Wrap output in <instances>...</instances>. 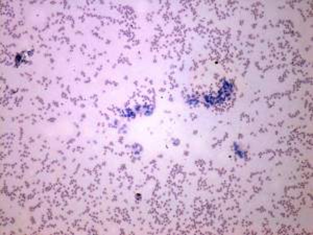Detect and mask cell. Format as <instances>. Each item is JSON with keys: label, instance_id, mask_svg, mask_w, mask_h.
Listing matches in <instances>:
<instances>
[{"label": "cell", "instance_id": "7a4b0ae2", "mask_svg": "<svg viewBox=\"0 0 313 235\" xmlns=\"http://www.w3.org/2000/svg\"><path fill=\"white\" fill-rule=\"evenodd\" d=\"M233 147H234L235 154L237 155L239 158H241V159H245L246 158V152H244V150L239 146V144H238V143H234V146H233Z\"/></svg>", "mask_w": 313, "mask_h": 235}, {"label": "cell", "instance_id": "277c9868", "mask_svg": "<svg viewBox=\"0 0 313 235\" xmlns=\"http://www.w3.org/2000/svg\"><path fill=\"white\" fill-rule=\"evenodd\" d=\"M124 116L128 118H135L136 117V111L134 109H126Z\"/></svg>", "mask_w": 313, "mask_h": 235}, {"label": "cell", "instance_id": "5b68a950", "mask_svg": "<svg viewBox=\"0 0 313 235\" xmlns=\"http://www.w3.org/2000/svg\"><path fill=\"white\" fill-rule=\"evenodd\" d=\"M187 102L189 105H191V106H196V105H198L199 101L195 96H190L189 98L187 99Z\"/></svg>", "mask_w": 313, "mask_h": 235}, {"label": "cell", "instance_id": "6da1fadb", "mask_svg": "<svg viewBox=\"0 0 313 235\" xmlns=\"http://www.w3.org/2000/svg\"><path fill=\"white\" fill-rule=\"evenodd\" d=\"M233 89H234L233 82L226 81H226L223 82V84H222L221 89L218 91V94H217V96L215 97V101H216V104H219V102H223L224 100H226L233 93Z\"/></svg>", "mask_w": 313, "mask_h": 235}, {"label": "cell", "instance_id": "3957f363", "mask_svg": "<svg viewBox=\"0 0 313 235\" xmlns=\"http://www.w3.org/2000/svg\"><path fill=\"white\" fill-rule=\"evenodd\" d=\"M204 99H205V104H206V107H211V106H214L215 104H216V101H215V96H213V95H206V96H204Z\"/></svg>", "mask_w": 313, "mask_h": 235}]
</instances>
